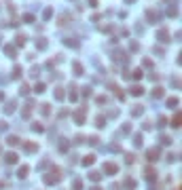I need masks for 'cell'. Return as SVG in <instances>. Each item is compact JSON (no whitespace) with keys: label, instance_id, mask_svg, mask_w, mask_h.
Instances as JSON below:
<instances>
[{"label":"cell","instance_id":"1","mask_svg":"<svg viewBox=\"0 0 182 190\" xmlns=\"http://www.w3.org/2000/svg\"><path fill=\"white\" fill-rule=\"evenodd\" d=\"M60 180H62V171L57 169V167H53V171H51V173H47V175L42 177V182H45L47 186H53V184H57Z\"/></svg>","mask_w":182,"mask_h":190},{"label":"cell","instance_id":"2","mask_svg":"<svg viewBox=\"0 0 182 190\" xmlns=\"http://www.w3.org/2000/svg\"><path fill=\"white\" fill-rule=\"evenodd\" d=\"M159 156H161V150H159V148H151V150L146 152V159L151 161V163H153V161H157Z\"/></svg>","mask_w":182,"mask_h":190},{"label":"cell","instance_id":"3","mask_svg":"<svg viewBox=\"0 0 182 190\" xmlns=\"http://www.w3.org/2000/svg\"><path fill=\"white\" fill-rule=\"evenodd\" d=\"M146 17H148V21H151V23H157L159 19H161V15L157 13V11H153V9H148L146 11Z\"/></svg>","mask_w":182,"mask_h":190},{"label":"cell","instance_id":"4","mask_svg":"<svg viewBox=\"0 0 182 190\" xmlns=\"http://www.w3.org/2000/svg\"><path fill=\"white\" fill-rule=\"evenodd\" d=\"M116 171H119V167H116L114 163H106L104 165V173H108V175H114Z\"/></svg>","mask_w":182,"mask_h":190},{"label":"cell","instance_id":"5","mask_svg":"<svg viewBox=\"0 0 182 190\" xmlns=\"http://www.w3.org/2000/svg\"><path fill=\"white\" fill-rule=\"evenodd\" d=\"M144 173H146V180H148V182H155V180H157V169H153V167H146Z\"/></svg>","mask_w":182,"mask_h":190},{"label":"cell","instance_id":"6","mask_svg":"<svg viewBox=\"0 0 182 190\" xmlns=\"http://www.w3.org/2000/svg\"><path fill=\"white\" fill-rule=\"evenodd\" d=\"M4 159H7V163H9V165H15V163H17V159H19V156L15 154V152H7V154H4Z\"/></svg>","mask_w":182,"mask_h":190},{"label":"cell","instance_id":"7","mask_svg":"<svg viewBox=\"0 0 182 190\" xmlns=\"http://www.w3.org/2000/svg\"><path fill=\"white\" fill-rule=\"evenodd\" d=\"M28 171H30V167H28V165H21V167H19V171H17V177H19V180L28 177Z\"/></svg>","mask_w":182,"mask_h":190},{"label":"cell","instance_id":"8","mask_svg":"<svg viewBox=\"0 0 182 190\" xmlns=\"http://www.w3.org/2000/svg\"><path fill=\"white\" fill-rule=\"evenodd\" d=\"M81 163H83L85 167H89V165H93V163H95V156H93V154H87V156H83Z\"/></svg>","mask_w":182,"mask_h":190},{"label":"cell","instance_id":"9","mask_svg":"<svg viewBox=\"0 0 182 190\" xmlns=\"http://www.w3.org/2000/svg\"><path fill=\"white\" fill-rule=\"evenodd\" d=\"M142 142H144L142 133H136V135H133V146H136V148H142Z\"/></svg>","mask_w":182,"mask_h":190},{"label":"cell","instance_id":"10","mask_svg":"<svg viewBox=\"0 0 182 190\" xmlns=\"http://www.w3.org/2000/svg\"><path fill=\"white\" fill-rule=\"evenodd\" d=\"M157 36H159V40H161V42H167V38H169V32L163 28V30H159V34H157Z\"/></svg>","mask_w":182,"mask_h":190},{"label":"cell","instance_id":"11","mask_svg":"<svg viewBox=\"0 0 182 190\" xmlns=\"http://www.w3.org/2000/svg\"><path fill=\"white\" fill-rule=\"evenodd\" d=\"M180 121H182V116H180V112H176V116L172 118V127H174V129H178V127H180Z\"/></svg>","mask_w":182,"mask_h":190},{"label":"cell","instance_id":"12","mask_svg":"<svg viewBox=\"0 0 182 190\" xmlns=\"http://www.w3.org/2000/svg\"><path fill=\"white\" fill-rule=\"evenodd\" d=\"M153 97H155V99H161V97H163V89H161V87H155V89H153Z\"/></svg>","mask_w":182,"mask_h":190},{"label":"cell","instance_id":"13","mask_svg":"<svg viewBox=\"0 0 182 190\" xmlns=\"http://www.w3.org/2000/svg\"><path fill=\"white\" fill-rule=\"evenodd\" d=\"M36 49H40V51L47 49V40H45V38H38V40H36Z\"/></svg>","mask_w":182,"mask_h":190},{"label":"cell","instance_id":"14","mask_svg":"<svg viewBox=\"0 0 182 190\" xmlns=\"http://www.w3.org/2000/svg\"><path fill=\"white\" fill-rule=\"evenodd\" d=\"M142 93H144L142 87H138V85H133V87H131V95H136V97H138V95H142Z\"/></svg>","mask_w":182,"mask_h":190},{"label":"cell","instance_id":"15","mask_svg":"<svg viewBox=\"0 0 182 190\" xmlns=\"http://www.w3.org/2000/svg\"><path fill=\"white\" fill-rule=\"evenodd\" d=\"M72 68H74V72H76V76H83V66L78 61H74L72 63Z\"/></svg>","mask_w":182,"mask_h":190},{"label":"cell","instance_id":"16","mask_svg":"<svg viewBox=\"0 0 182 190\" xmlns=\"http://www.w3.org/2000/svg\"><path fill=\"white\" fill-rule=\"evenodd\" d=\"M7 144H9V146H19L21 142H19V137H15V135H11V137L7 139Z\"/></svg>","mask_w":182,"mask_h":190},{"label":"cell","instance_id":"17","mask_svg":"<svg viewBox=\"0 0 182 190\" xmlns=\"http://www.w3.org/2000/svg\"><path fill=\"white\" fill-rule=\"evenodd\" d=\"M23 148L28 150V152H34V150H38V146H36V144H32V142H25V144H23Z\"/></svg>","mask_w":182,"mask_h":190},{"label":"cell","instance_id":"18","mask_svg":"<svg viewBox=\"0 0 182 190\" xmlns=\"http://www.w3.org/2000/svg\"><path fill=\"white\" fill-rule=\"evenodd\" d=\"M89 180H91V182H100V180H102V175H100L98 171H91V173H89Z\"/></svg>","mask_w":182,"mask_h":190},{"label":"cell","instance_id":"19","mask_svg":"<svg viewBox=\"0 0 182 190\" xmlns=\"http://www.w3.org/2000/svg\"><path fill=\"white\" fill-rule=\"evenodd\" d=\"M123 186H125L127 190H133V188H136V182H133V180H125V182H123Z\"/></svg>","mask_w":182,"mask_h":190},{"label":"cell","instance_id":"20","mask_svg":"<svg viewBox=\"0 0 182 190\" xmlns=\"http://www.w3.org/2000/svg\"><path fill=\"white\" fill-rule=\"evenodd\" d=\"M72 190H83V182L78 180V177H76V180L72 182Z\"/></svg>","mask_w":182,"mask_h":190},{"label":"cell","instance_id":"21","mask_svg":"<svg viewBox=\"0 0 182 190\" xmlns=\"http://www.w3.org/2000/svg\"><path fill=\"white\" fill-rule=\"evenodd\" d=\"M15 42H17L19 47H23V45H25V36H23V34H17V38H15Z\"/></svg>","mask_w":182,"mask_h":190},{"label":"cell","instance_id":"22","mask_svg":"<svg viewBox=\"0 0 182 190\" xmlns=\"http://www.w3.org/2000/svg\"><path fill=\"white\" fill-rule=\"evenodd\" d=\"M4 112H7V114L15 112V101H9V104H7V108H4Z\"/></svg>","mask_w":182,"mask_h":190},{"label":"cell","instance_id":"23","mask_svg":"<svg viewBox=\"0 0 182 190\" xmlns=\"http://www.w3.org/2000/svg\"><path fill=\"white\" fill-rule=\"evenodd\" d=\"M53 95H55V99H64V89H55Z\"/></svg>","mask_w":182,"mask_h":190},{"label":"cell","instance_id":"24","mask_svg":"<svg viewBox=\"0 0 182 190\" xmlns=\"http://www.w3.org/2000/svg\"><path fill=\"white\" fill-rule=\"evenodd\" d=\"M142 112H144V108H142V106H133V110H131L133 116H138V114H142Z\"/></svg>","mask_w":182,"mask_h":190},{"label":"cell","instance_id":"25","mask_svg":"<svg viewBox=\"0 0 182 190\" xmlns=\"http://www.w3.org/2000/svg\"><path fill=\"white\" fill-rule=\"evenodd\" d=\"M32 131H38L40 133V131H45V127H42L40 123H34V125H32Z\"/></svg>","mask_w":182,"mask_h":190},{"label":"cell","instance_id":"26","mask_svg":"<svg viewBox=\"0 0 182 190\" xmlns=\"http://www.w3.org/2000/svg\"><path fill=\"white\" fill-rule=\"evenodd\" d=\"M167 106H169V108H176V106H178V99H176V97H169V99H167Z\"/></svg>","mask_w":182,"mask_h":190},{"label":"cell","instance_id":"27","mask_svg":"<svg viewBox=\"0 0 182 190\" xmlns=\"http://www.w3.org/2000/svg\"><path fill=\"white\" fill-rule=\"evenodd\" d=\"M83 121H85V114H83V110H81V112H76V123L83 125Z\"/></svg>","mask_w":182,"mask_h":190},{"label":"cell","instance_id":"28","mask_svg":"<svg viewBox=\"0 0 182 190\" xmlns=\"http://www.w3.org/2000/svg\"><path fill=\"white\" fill-rule=\"evenodd\" d=\"M142 76H144V72H142L140 68H138V70H133V78H138V80H140Z\"/></svg>","mask_w":182,"mask_h":190},{"label":"cell","instance_id":"29","mask_svg":"<svg viewBox=\"0 0 182 190\" xmlns=\"http://www.w3.org/2000/svg\"><path fill=\"white\" fill-rule=\"evenodd\" d=\"M42 91H45V85H42V83H38L34 87V93H42Z\"/></svg>","mask_w":182,"mask_h":190},{"label":"cell","instance_id":"30","mask_svg":"<svg viewBox=\"0 0 182 190\" xmlns=\"http://www.w3.org/2000/svg\"><path fill=\"white\" fill-rule=\"evenodd\" d=\"M104 123H106L104 116H98V118H95V125H98V127H104Z\"/></svg>","mask_w":182,"mask_h":190},{"label":"cell","instance_id":"31","mask_svg":"<svg viewBox=\"0 0 182 190\" xmlns=\"http://www.w3.org/2000/svg\"><path fill=\"white\" fill-rule=\"evenodd\" d=\"M19 76H21V68L15 66V70H13V78H19Z\"/></svg>","mask_w":182,"mask_h":190},{"label":"cell","instance_id":"32","mask_svg":"<svg viewBox=\"0 0 182 190\" xmlns=\"http://www.w3.org/2000/svg\"><path fill=\"white\" fill-rule=\"evenodd\" d=\"M19 93H21V95H28V93H30V89H28V85H21V89H19Z\"/></svg>","mask_w":182,"mask_h":190},{"label":"cell","instance_id":"33","mask_svg":"<svg viewBox=\"0 0 182 190\" xmlns=\"http://www.w3.org/2000/svg\"><path fill=\"white\" fill-rule=\"evenodd\" d=\"M66 45H68V47H78V42L72 40V38H66Z\"/></svg>","mask_w":182,"mask_h":190},{"label":"cell","instance_id":"34","mask_svg":"<svg viewBox=\"0 0 182 190\" xmlns=\"http://www.w3.org/2000/svg\"><path fill=\"white\" fill-rule=\"evenodd\" d=\"M60 150H62V152H66V150H68V142H66V139H62V144H60Z\"/></svg>","mask_w":182,"mask_h":190},{"label":"cell","instance_id":"35","mask_svg":"<svg viewBox=\"0 0 182 190\" xmlns=\"http://www.w3.org/2000/svg\"><path fill=\"white\" fill-rule=\"evenodd\" d=\"M4 51H7L11 57H15V49H13V47H4Z\"/></svg>","mask_w":182,"mask_h":190},{"label":"cell","instance_id":"36","mask_svg":"<svg viewBox=\"0 0 182 190\" xmlns=\"http://www.w3.org/2000/svg\"><path fill=\"white\" fill-rule=\"evenodd\" d=\"M87 142H89V144H93V146H95V144H98V142H100V139H98V137H95V135H91V137H87Z\"/></svg>","mask_w":182,"mask_h":190},{"label":"cell","instance_id":"37","mask_svg":"<svg viewBox=\"0 0 182 190\" xmlns=\"http://www.w3.org/2000/svg\"><path fill=\"white\" fill-rule=\"evenodd\" d=\"M161 144H165V146H167V144H172V139H169L167 135H161Z\"/></svg>","mask_w":182,"mask_h":190},{"label":"cell","instance_id":"38","mask_svg":"<svg viewBox=\"0 0 182 190\" xmlns=\"http://www.w3.org/2000/svg\"><path fill=\"white\" fill-rule=\"evenodd\" d=\"M51 15H53V11H51V9H45V15H42V17H45V19H51Z\"/></svg>","mask_w":182,"mask_h":190},{"label":"cell","instance_id":"39","mask_svg":"<svg viewBox=\"0 0 182 190\" xmlns=\"http://www.w3.org/2000/svg\"><path fill=\"white\" fill-rule=\"evenodd\" d=\"M40 108H42V114H49L51 112V106L49 104H45V106H40Z\"/></svg>","mask_w":182,"mask_h":190},{"label":"cell","instance_id":"40","mask_svg":"<svg viewBox=\"0 0 182 190\" xmlns=\"http://www.w3.org/2000/svg\"><path fill=\"white\" fill-rule=\"evenodd\" d=\"M83 95H85V97L91 95V87H83Z\"/></svg>","mask_w":182,"mask_h":190},{"label":"cell","instance_id":"41","mask_svg":"<svg viewBox=\"0 0 182 190\" xmlns=\"http://www.w3.org/2000/svg\"><path fill=\"white\" fill-rule=\"evenodd\" d=\"M129 131H131V127H129V125H125V127H123V135H127Z\"/></svg>","mask_w":182,"mask_h":190},{"label":"cell","instance_id":"42","mask_svg":"<svg viewBox=\"0 0 182 190\" xmlns=\"http://www.w3.org/2000/svg\"><path fill=\"white\" fill-rule=\"evenodd\" d=\"M25 21H28V23H32V21H34V15H25V17H23Z\"/></svg>","mask_w":182,"mask_h":190},{"label":"cell","instance_id":"43","mask_svg":"<svg viewBox=\"0 0 182 190\" xmlns=\"http://www.w3.org/2000/svg\"><path fill=\"white\" fill-rule=\"evenodd\" d=\"M125 161H127V163H133L136 159H133V154H127V156H125Z\"/></svg>","mask_w":182,"mask_h":190},{"label":"cell","instance_id":"44","mask_svg":"<svg viewBox=\"0 0 182 190\" xmlns=\"http://www.w3.org/2000/svg\"><path fill=\"white\" fill-rule=\"evenodd\" d=\"M7 127H9V125H7V123H4V121H2V123H0V131H4V129H7Z\"/></svg>","mask_w":182,"mask_h":190},{"label":"cell","instance_id":"45","mask_svg":"<svg viewBox=\"0 0 182 190\" xmlns=\"http://www.w3.org/2000/svg\"><path fill=\"white\" fill-rule=\"evenodd\" d=\"M89 2H91V4H93V7H95V4H98V0H89Z\"/></svg>","mask_w":182,"mask_h":190},{"label":"cell","instance_id":"46","mask_svg":"<svg viewBox=\"0 0 182 190\" xmlns=\"http://www.w3.org/2000/svg\"><path fill=\"white\" fill-rule=\"evenodd\" d=\"M4 186H7V184H4V182H0V190H2V188H4Z\"/></svg>","mask_w":182,"mask_h":190},{"label":"cell","instance_id":"47","mask_svg":"<svg viewBox=\"0 0 182 190\" xmlns=\"http://www.w3.org/2000/svg\"><path fill=\"white\" fill-rule=\"evenodd\" d=\"M2 99H4V93H0V101H2Z\"/></svg>","mask_w":182,"mask_h":190},{"label":"cell","instance_id":"48","mask_svg":"<svg viewBox=\"0 0 182 190\" xmlns=\"http://www.w3.org/2000/svg\"><path fill=\"white\" fill-rule=\"evenodd\" d=\"M91 190H102V188H98V186H93V188H91Z\"/></svg>","mask_w":182,"mask_h":190},{"label":"cell","instance_id":"49","mask_svg":"<svg viewBox=\"0 0 182 190\" xmlns=\"http://www.w3.org/2000/svg\"><path fill=\"white\" fill-rule=\"evenodd\" d=\"M125 2H133V0H125Z\"/></svg>","mask_w":182,"mask_h":190},{"label":"cell","instance_id":"50","mask_svg":"<svg viewBox=\"0 0 182 190\" xmlns=\"http://www.w3.org/2000/svg\"><path fill=\"white\" fill-rule=\"evenodd\" d=\"M176 190H178V188H176Z\"/></svg>","mask_w":182,"mask_h":190}]
</instances>
